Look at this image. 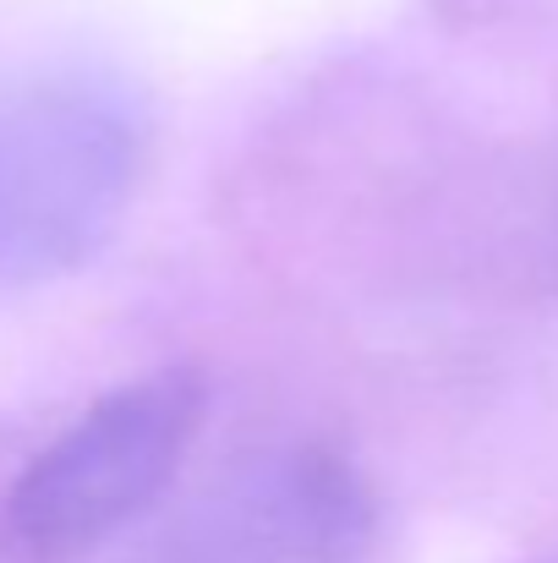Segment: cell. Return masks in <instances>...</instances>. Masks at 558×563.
Listing matches in <instances>:
<instances>
[{"mask_svg":"<svg viewBox=\"0 0 558 563\" xmlns=\"http://www.w3.org/2000/svg\"><path fill=\"white\" fill-rule=\"evenodd\" d=\"M149 110L110 77L61 71L0 88V290L88 263L132 208Z\"/></svg>","mask_w":558,"mask_h":563,"instance_id":"obj_1","label":"cell"},{"mask_svg":"<svg viewBox=\"0 0 558 563\" xmlns=\"http://www.w3.org/2000/svg\"><path fill=\"white\" fill-rule=\"evenodd\" d=\"M208 383L160 367L99 394L0 498V563H88L182 471L203 432Z\"/></svg>","mask_w":558,"mask_h":563,"instance_id":"obj_2","label":"cell"},{"mask_svg":"<svg viewBox=\"0 0 558 563\" xmlns=\"http://www.w3.org/2000/svg\"><path fill=\"white\" fill-rule=\"evenodd\" d=\"M372 493L351 460L285 449L225 482L160 563H368Z\"/></svg>","mask_w":558,"mask_h":563,"instance_id":"obj_3","label":"cell"}]
</instances>
